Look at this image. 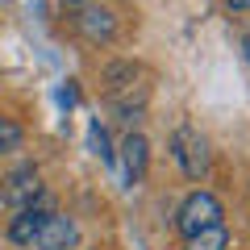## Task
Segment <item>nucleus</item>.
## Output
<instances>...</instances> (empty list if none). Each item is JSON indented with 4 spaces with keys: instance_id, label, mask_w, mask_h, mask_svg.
I'll return each mask as SVG.
<instances>
[{
    "instance_id": "obj_1",
    "label": "nucleus",
    "mask_w": 250,
    "mask_h": 250,
    "mask_svg": "<svg viewBox=\"0 0 250 250\" xmlns=\"http://www.w3.org/2000/svg\"><path fill=\"white\" fill-rule=\"evenodd\" d=\"M171 154H175L179 171L188 179H205L208 175V142L192 129V125H179L175 134H171Z\"/></svg>"
},
{
    "instance_id": "obj_2",
    "label": "nucleus",
    "mask_w": 250,
    "mask_h": 250,
    "mask_svg": "<svg viewBox=\"0 0 250 250\" xmlns=\"http://www.w3.org/2000/svg\"><path fill=\"white\" fill-rule=\"evenodd\" d=\"M221 200L213 196V192H192V196L179 205V213H175V229L184 233H200V229H208V225H221Z\"/></svg>"
},
{
    "instance_id": "obj_3",
    "label": "nucleus",
    "mask_w": 250,
    "mask_h": 250,
    "mask_svg": "<svg viewBox=\"0 0 250 250\" xmlns=\"http://www.w3.org/2000/svg\"><path fill=\"white\" fill-rule=\"evenodd\" d=\"M42 192H46L42 175H38L34 167H21V171H13V175L0 184V208H4V213H21V208H29Z\"/></svg>"
},
{
    "instance_id": "obj_4",
    "label": "nucleus",
    "mask_w": 250,
    "mask_h": 250,
    "mask_svg": "<svg viewBox=\"0 0 250 250\" xmlns=\"http://www.w3.org/2000/svg\"><path fill=\"white\" fill-rule=\"evenodd\" d=\"M34 246L38 250H75V246H80V225H75L67 213H46Z\"/></svg>"
},
{
    "instance_id": "obj_5",
    "label": "nucleus",
    "mask_w": 250,
    "mask_h": 250,
    "mask_svg": "<svg viewBox=\"0 0 250 250\" xmlns=\"http://www.w3.org/2000/svg\"><path fill=\"white\" fill-rule=\"evenodd\" d=\"M146 167H150V142H146V134L129 129L121 138V175H125V184H142Z\"/></svg>"
},
{
    "instance_id": "obj_6",
    "label": "nucleus",
    "mask_w": 250,
    "mask_h": 250,
    "mask_svg": "<svg viewBox=\"0 0 250 250\" xmlns=\"http://www.w3.org/2000/svg\"><path fill=\"white\" fill-rule=\"evenodd\" d=\"M75 29H80L88 42H113L117 38V13L100 9V4H88V9L75 13Z\"/></svg>"
},
{
    "instance_id": "obj_7",
    "label": "nucleus",
    "mask_w": 250,
    "mask_h": 250,
    "mask_svg": "<svg viewBox=\"0 0 250 250\" xmlns=\"http://www.w3.org/2000/svg\"><path fill=\"white\" fill-rule=\"evenodd\" d=\"M46 213H54V208L29 205V208H21V213H13V221H9V242H13V246H34V238H38V229H42Z\"/></svg>"
},
{
    "instance_id": "obj_8",
    "label": "nucleus",
    "mask_w": 250,
    "mask_h": 250,
    "mask_svg": "<svg viewBox=\"0 0 250 250\" xmlns=\"http://www.w3.org/2000/svg\"><path fill=\"white\" fill-rule=\"evenodd\" d=\"M184 250H229V229L225 225H208L200 233H188Z\"/></svg>"
},
{
    "instance_id": "obj_9",
    "label": "nucleus",
    "mask_w": 250,
    "mask_h": 250,
    "mask_svg": "<svg viewBox=\"0 0 250 250\" xmlns=\"http://www.w3.org/2000/svg\"><path fill=\"white\" fill-rule=\"evenodd\" d=\"M134 80H138V67H134V62H113V67H104L108 96H113V92H121V88H134Z\"/></svg>"
},
{
    "instance_id": "obj_10",
    "label": "nucleus",
    "mask_w": 250,
    "mask_h": 250,
    "mask_svg": "<svg viewBox=\"0 0 250 250\" xmlns=\"http://www.w3.org/2000/svg\"><path fill=\"white\" fill-rule=\"evenodd\" d=\"M21 142H25V129H21L13 117H0V154L21 150Z\"/></svg>"
},
{
    "instance_id": "obj_11",
    "label": "nucleus",
    "mask_w": 250,
    "mask_h": 250,
    "mask_svg": "<svg viewBox=\"0 0 250 250\" xmlns=\"http://www.w3.org/2000/svg\"><path fill=\"white\" fill-rule=\"evenodd\" d=\"M92 150H96L104 163L117 159V150H108V134H104V125H100V121H92Z\"/></svg>"
},
{
    "instance_id": "obj_12",
    "label": "nucleus",
    "mask_w": 250,
    "mask_h": 250,
    "mask_svg": "<svg viewBox=\"0 0 250 250\" xmlns=\"http://www.w3.org/2000/svg\"><path fill=\"white\" fill-rule=\"evenodd\" d=\"M225 4H229V9H238V13H246V9H250V0H225Z\"/></svg>"
},
{
    "instance_id": "obj_13",
    "label": "nucleus",
    "mask_w": 250,
    "mask_h": 250,
    "mask_svg": "<svg viewBox=\"0 0 250 250\" xmlns=\"http://www.w3.org/2000/svg\"><path fill=\"white\" fill-rule=\"evenodd\" d=\"M67 4H71V9H75V4H92V0H67Z\"/></svg>"
},
{
    "instance_id": "obj_14",
    "label": "nucleus",
    "mask_w": 250,
    "mask_h": 250,
    "mask_svg": "<svg viewBox=\"0 0 250 250\" xmlns=\"http://www.w3.org/2000/svg\"><path fill=\"white\" fill-rule=\"evenodd\" d=\"M246 59H250V38H246Z\"/></svg>"
}]
</instances>
